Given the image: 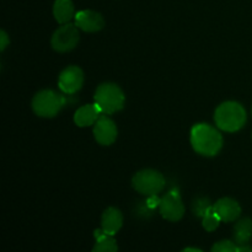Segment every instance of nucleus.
<instances>
[{"mask_svg": "<svg viewBox=\"0 0 252 252\" xmlns=\"http://www.w3.org/2000/svg\"><path fill=\"white\" fill-rule=\"evenodd\" d=\"M191 144L199 155L216 157L223 147V135L213 126L198 123L191 129Z\"/></svg>", "mask_w": 252, "mask_h": 252, "instance_id": "1", "label": "nucleus"}, {"mask_svg": "<svg viewBox=\"0 0 252 252\" xmlns=\"http://www.w3.org/2000/svg\"><path fill=\"white\" fill-rule=\"evenodd\" d=\"M248 116L241 103L235 101H226L218 106L214 113V121L219 129L224 132L234 133L240 130L245 126Z\"/></svg>", "mask_w": 252, "mask_h": 252, "instance_id": "2", "label": "nucleus"}, {"mask_svg": "<svg viewBox=\"0 0 252 252\" xmlns=\"http://www.w3.org/2000/svg\"><path fill=\"white\" fill-rule=\"evenodd\" d=\"M95 103L102 115H112L123 108L126 102L122 89L113 83H103L96 89L94 96Z\"/></svg>", "mask_w": 252, "mask_h": 252, "instance_id": "3", "label": "nucleus"}, {"mask_svg": "<svg viewBox=\"0 0 252 252\" xmlns=\"http://www.w3.org/2000/svg\"><path fill=\"white\" fill-rule=\"evenodd\" d=\"M66 100L63 95L53 90H42L32 98V110L37 116L52 118L61 112Z\"/></svg>", "mask_w": 252, "mask_h": 252, "instance_id": "4", "label": "nucleus"}, {"mask_svg": "<svg viewBox=\"0 0 252 252\" xmlns=\"http://www.w3.org/2000/svg\"><path fill=\"white\" fill-rule=\"evenodd\" d=\"M165 184L166 181L161 172L152 169L138 171L132 179L133 189L140 194L148 197L157 196L158 193H160L164 189Z\"/></svg>", "mask_w": 252, "mask_h": 252, "instance_id": "5", "label": "nucleus"}, {"mask_svg": "<svg viewBox=\"0 0 252 252\" xmlns=\"http://www.w3.org/2000/svg\"><path fill=\"white\" fill-rule=\"evenodd\" d=\"M79 30L80 29L75 24H70V22L56 30L51 39V44L54 51L59 53H65L75 48L80 41Z\"/></svg>", "mask_w": 252, "mask_h": 252, "instance_id": "6", "label": "nucleus"}, {"mask_svg": "<svg viewBox=\"0 0 252 252\" xmlns=\"http://www.w3.org/2000/svg\"><path fill=\"white\" fill-rule=\"evenodd\" d=\"M159 212L162 218L169 221H179L182 219L185 206L177 189H171L160 199Z\"/></svg>", "mask_w": 252, "mask_h": 252, "instance_id": "7", "label": "nucleus"}, {"mask_svg": "<svg viewBox=\"0 0 252 252\" xmlns=\"http://www.w3.org/2000/svg\"><path fill=\"white\" fill-rule=\"evenodd\" d=\"M84 84V73L79 66L70 65L66 66L65 69L62 70L59 74L58 86L62 90V93L66 95H73L78 93Z\"/></svg>", "mask_w": 252, "mask_h": 252, "instance_id": "8", "label": "nucleus"}, {"mask_svg": "<svg viewBox=\"0 0 252 252\" xmlns=\"http://www.w3.org/2000/svg\"><path fill=\"white\" fill-rule=\"evenodd\" d=\"M117 126L108 117V115H101L94 125V137L98 144L105 147L113 144L117 139Z\"/></svg>", "mask_w": 252, "mask_h": 252, "instance_id": "9", "label": "nucleus"}, {"mask_svg": "<svg viewBox=\"0 0 252 252\" xmlns=\"http://www.w3.org/2000/svg\"><path fill=\"white\" fill-rule=\"evenodd\" d=\"M75 25L85 32H98L105 26V20L98 12L81 10L75 14Z\"/></svg>", "mask_w": 252, "mask_h": 252, "instance_id": "10", "label": "nucleus"}, {"mask_svg": "<svg viewBox=\"0 0 252 252\" xmlns=\"http://www.w3.org/2000/svg\"><path fill=\"white\" fill-rule=\"evenodd\" d=\"M213 207L218 216L220 217L221 221H226V223L236 220L241 214L240 204L235 199L228 198V197H224V198L217 201V203L213 204Z\"/></svg>", "mask_w": 252, "mask_h": 252, "instance_id": "11", "label": "nucleus"}, {"mask_svg": "<svg viewBox=\"0 0 252 252\" xmlns=\"http://www.w3.org/2000/svg\"><path fill=\"white\" fill-rule=\"evenodd\" d=\"M123 225V216L120 209L110 207L101 217V229L108 235L113 236L120 231Z\"/></svg>", "mask_w": 252, "mask_h": 252, "instance_id": "12", "label": "nucleus"}, {"mask_svg": "<svg viewBox=\"0 0 252 252\" xmlns=\"http://www.w3.org/2000/svg\"><path fill=\"white\" fill-rule=\"evenodd\" d=\"M101 115L102 112L96 103L84 105L76 110L75 115H74V122L78 127H89V126L95 125Z\"/></svg>", "mask_w": 252, "mask_h": 252, "instance_id": "13", "label": "nucleus"}, {"mask_svg": "<svg viewBox=\"0 0 252 252\" xmlns=\"http://www.w3.org/2000/svg\"><path fill=\"white\" fill-rule=\"evenodd\" d=\"M53 15L57 22L61 25L69 24L75 19V9L71 0H56L53 5Z\"/></svg>", "mask_w": 252, "mask_h": 252, "instance_id": "14", "label": "nucleus"}, {"mask_svg": "<svg viewBox=\"0 0 252 252\" xmlns=\"http://www.w3.org/2000/svg\"><path fill=\"white\" fill-rule=\"evenodd\" d=\"M96 239V244L94 246L93 252H117L118 246L113 236L106 234L102 229H96L94 233Z\"/></svg>", "mask_w": 252, "mask_h": 252, "instance_id": "15", "label": "nucleus"}, {"mask_svg": "<svg viewBox=\"0 0 252 252\" xmlns=\"http://www.w3.org/2000/svg\"><path fill=\"white\" fill-rule=\"evenodd\" d=\"M252 236V220L244 218L234 226V240L238 245H246Z\"/></svg>", "mask_w": 252, "mask_h": 252, "instance_id": "16", "label": "nucleus"}, {"mask_svg": "<svg viewBox=\"0 0 252 252\" xmlns=\"http://www.w3.org/2000/svg\"><path fill=\"white\" fill-rule=\"evenodd\" d=\"M221 219L218 216V213L216 212L214 207L212 206L208 211L204 213V216L202 217V224H203V228L207 231H214L220 224Z\"/></svg>", "mask_w": 252, "mask_h": 252, "instance_id": "17", "label": "nucleus"}, {"mask_svg": "<svg viewBox=\"0 0 252 252\" xmlns=\"http://www.w3.org/2000/svg\"><path fill=\"white\" fill-rule=\"evenodd\" d=\"M211 252H238V245L230 240H223L214 244Z\"/></svg>", "mask_w": 252, "mask_h": 252, "instance_id": "18", "label": "nucleus"}, {"mask_svg": "<svg viewBox=\"0 0 252 252\" xmlns=\"http://www.w3.org/2000/svg\"><path fill=\"white\" fill-rule=\"evenodd\" d=\"M211 207H212V204L208 199L199 198V199H197V201H194L192 208H193V213L196 214L197 217H203L204 213H206V212L208 211Z\"/></svg>", "mask_w": 252, "mask_h": 252, "instance_id": "19", "label": "nucleus"}, {"mask_svg": "<svg viewBox=\"0 0 252 252\" xmlns=\"http://www.w3.org/2000/svg\"><path fill=\"white\" fill-rule=\"evenodd\" d=\"M9 43H10V39H9V37H7L6 32L2 31L1 30V31H0V51L1 52L4 51Z\"/></svg>", "mask_w": 252, "mask_h": 252, "instance_id": "20", "label": "nucleus"}, {"mask_svg": "<svg viewBox=\"0 0 252 252\" xmlns=\"http://www.w3.org/2000/svg\"><path fill=\"white\" fill-rule=\"evenodd\" d=\"M238 252H252V248L249 245H239Z\"/></svg>", "mask_w": 252, "mask_h": 252, "instance_id": "21", "label": "nucleus"}, {"mask_svg": "<svg viewBox=\"0 0 252 252\" xmlns=\"http://www.w3.org/2000/svg\"><path fill=\"white\" fill-rule=\"evenodd\" d=\"M181 252H203V251L199 250V249H196V248H187V249H185V250H182Z\"/></svg>", "mask_w": 252, "mask_h": 252, "instance_id": "22", "label": "nucleus"}]
</instances>
